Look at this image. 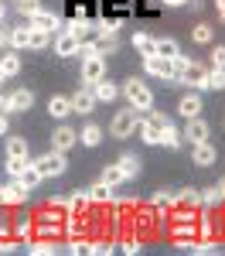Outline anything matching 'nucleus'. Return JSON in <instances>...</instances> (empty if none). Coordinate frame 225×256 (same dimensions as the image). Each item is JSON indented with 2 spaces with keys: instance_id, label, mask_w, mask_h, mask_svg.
<instances>
[{
  "instance_id": "7ed1b4c3",
  "label": "nucleus",
  "mask_w": 225,
  "mask_h": 256,
  "mask_svg": "<svg viewBox=\"0 0 225 256\" xmlns=\"http://www.w3.org/2000/svg\"><path fill=\"white\" fill-rule=\"evenodd\" d=\"M140 116H143V113H140V110H133V106H130V110H120V113L113 116V123H109V134H113L116 140L133 137V130H137Z\"/></svg>"
},
{
  "instance_id": "de8ad7c7",
  "label": "nucleus",
  "mask_w": 225,
  "mask_h": 256,
  "mask_svg": "<svg viewBox=\"0 0 225 256\" xmlns=\"http://www.w3.org/2000/svg\"><path fill=\"white\" fill-rule=\"evenodd\" d=\"M123 250H126L130 256H137V253H140V242H137V239H130V242H123Z\"/></svg>"
},
{
  "instance_id": "aec40b11",
  "label": "nucleus",
  "mask_w": 225,
  "mask_h": 256,
  "mask_svg": "<svg viewBox=\"0 0 225 256\" xmlns=\"http://www.w3.org/2000/svg\"><path fill=\"white\" fill-rule=\"evenodd\" d=\"M92 205V198H89V192H72L68 195V216H79L82 218V212Z\"/></svg>"
},
{
  "instance_id": "bf43d9fd",
  "label": "nucleus",
  "mask_w": 225,
  "mask_h": 256,
  "mask_svg": "<svg viewBox=\"0 0 225 256\" xmlns=\"http://www.w3.org/2000/svg\"><path fill=\"white\" fill-rule=\"evenodd\" d=\"M0 24H3V0H0Z\"/></svg>"
},
{
  "instance_id": "09e8293b",
  "label": "nucleus",
  "mask_w": 225,
  "mask_h": 256,
  "mask_svg": "<svg viewBox=\"0 0 225 256\" xmlns=\"http://www.w3.org/2000/svg\"><path fill=\"white\" fill-rule=\"evenodd\" d=\"M0 113H14V106H10V96H0Z\"/></svg>"
},
{
  "instance_id": "f3484780",
  "label": "nucleus",
  "mask_w": 225,
  "mask_h": 256,
  "mask_svg": "<svg viewBox=\"0 0 225 256\" xmlns=\"http://www.w3.org/2000/svg\"><path fill=\"white\" fill-rule=\"evenodd\" d=\"M48 113L55 120H65L68 113H72V96H51L48 99Z\"/></svg>"
},
{
  "instance_id": "5fc2aeb1",
  "label": "nucleus",
  "mask_w": 225,
  "mask_h": 256,
  "mask_svg": "<svg viewBox=\"0 0 225 256\" xmlns=\"http://www.w3.org/2000/svg\"><path fill=\"white\" fill-rule=\"evenodd\" d=\"M167 7H181V4H188V0H164Z\"/></svg>"
},
{
  "instance_id": "f03ea898",
  "label": "nucleus",
  "mask_w": 225,
  "mask_h": 256,
  "mask_svg": "<svg viewBox=\"0 0 225 256\" xmlns=\"http://www.w3.org/2000/svg\"><path fill=\"white\" fill-rule=\"evenodd\" d=\"M123 92H126V99H130V106H133V110H140V113L154 110V92H150V86H147V82H140V79H126Z\"/></svg>"
},
{
  "instance_id": "9b49d317",
  "label": "nucleus",
  "mask_w": 225,
  "mask_h": 256,
  "mask_svg": "<svg viewBox=\"0 0 225 256\" xmlns=\"http://www.w3.org/2000/svg\"><path fill=\"white\" fill-rule=\"evenodd\" d=\"M215 158H219V150H215L208 140H202V144H191V160H195L198 168H212V164H215Z\"/></svg>"
},
{
  "instance_id": "8fccbe9b",
  "label": "nucleus",
  "mask_w": 225,
  "mask_h": 256,
  "mask_svg": "<svg viewBox=\"0 0 225 256\" xmlns=\"http://www.w3.org/2000/svg\"><path fill=\"white\" fill-rule=\"evenodd\" d=\"M7 130H10V123H7V113H0V137H7Z\"/></svg>"
},
{
  "instance_id": "4d7b16f0",
  "label": "nucleus",
  "mask_w": 225,
  "mask_h": 256,
  "mask_svg": "<svg viewBox=\"0 0 225 256\" xmlns=\"http://www.w3.org/2000/svg\"><path fill=\"white\" fill-rule=\"evenodd\" d=\"M219 18H222V20H225V4H222V7H219Z\"/></svg>"
},
{
  "instance_id": "e433bc0d",
  "label": "nucleus",
  "mask_w": 225,
  "mask_h": 256,
  "mask_svg": "<svg viewBox=\"0 0 225 256\" xmlns=\"http://www.w3.org/2000/svg\"><path fill=\"white\" fill-rule=\"evenodd\" d=\"M208 89H225V68H208Z\"/></svg>"
},
{
  "instance_id": "603ef678",
  "label": "nucleus",
  "mask_w": 225,
  "mask_h": 256,
  "mask_svg": "<svg viewBox=\"0 0 225 256\" xmlns=\"http://www.w3.org/2000/svg\"><path fill=\"white\" fill-rule=\"evenodd\" d=\"M14 250H17V242H7V239L0 242V253H14Z\"/></svg>"
},
{
  "instance_id": "423d86ee",
  "label": "nucleus",
  "mask_w": 225,
  "mask_h": 256,
  "mask_svg": "<svg viewBox=\"0 0 225 256\" xmlns=\"http://www.w3.org/2000/svg\"><path fill=\"white\" fill-rule=\"evenodd\" d=\"M116 24H109V20H99V38H96V52L99 55H109V52H116L120 48V38H116Z\"/></svg>"
},
{
  "instance_id": "f704fd0d",
  "label": "nucleus",
  "mask_w": 225,
  "mask_h": 256,
  "mask_svg": "<svg viewBox=\"0 0 225 256\" xmlns=\"http://www.w3.org/2000/svg\"><path fill=\"white\" fill-rule=\"evenodd\" d=\"M202 205H205V208L222 205V192H219V184H215V188H205V192H202Z\"/></svg>"
},
{
  "instance_id": "3c124183",
  "label": "nucleus",
  "mask_w": 225,
  "mask_h": 256,
  "mask_svg": "<svg viewBox=\"0 0 225 256\" xmlns=\"http://www.w3.org/2000/svg\"><path fill=\"white\" fill-rule=\"evenodd\" d=\"M7 44H10V31H3V28H0V52H3Z\"/></svg>"
},
{
  "instance_id": "58836bf2",
  "label": "nucleus",
  "mask_w": 225,
  "mask_h": 256,
  "mask_svg": "<svg viewBox=\"0 0 225 256\" xmlns=\"http://www.w3.org/2000/svg\"><path fill=\"white\" fill-rule=\"evenodd\" d=\"M188 253L208 256V253H215V242H212V239H195V242H191V250H188Z\"/></svg>"
},
{
  "instance_id": "bb28decb",
  "label": "nucleus",
  "mask_w": 225,
  "mask_h": 256,
  "mask_svg": "<svg viewBox=\"0 0 225 256\" xmlns=\"http://www.w3.org/2000/svg\"><path fill=\"white\" fill-rule=\"evenodd\" d=\"M10 48L14 52L31 48V28H10Z\"/></svg>"
},
{
  "instance_id": "6ab92c4d",
  "label": "nucleus",
  "mask_w": 225,
  "mask_h": 256,
  "mask_svg": "<svg viewBox=\"0 0 225 256\" xmlns=\"http://www.w3.org/2000/svg\"><path fill=\"white\" fill-rule=\"evenodd\" d=\"M89 89H92V96L99 99V102H116V96H120V89H116V86H113V82H96V86H89Z\"/></svg>"
},
{
  "instance_id": "20e7f679",
  "label": "nucleus",
  "mask_w": 225,
  "mask_h": 256,
  "mask_svg": "<svg viewBox=\"0 0 225 256\" xmlns=\"http://www.w3.org/2000/svg\"><path fill=\"white\" fill-rule=\"evenodd\" d=\"M34 164H38V171L44 178H61L65 171H68V160H65V154H61V150H48V154H44V158H38Z\"/></svg>"
},
{
  "instance_id": "72a5a7b5",
  "label": "nucleus",
  "mask_w": 225,
  "mask_h": 256,
  "mask_svg": "<svg viewBox=\"0 0 225 256\" xmlns=\"http://www.w3.org/2000/svg\"><path fill=\"white\" fill-rule=\"evenodd\" d=\"M0 65H3V72H7V76H17V72H20V55H17V52H3Z\"/></svg>"
},
{
  "instance_id": "393cba45",
  "label": "nucleus",
  "mask_w": 225,
  "mask_h": 256,
  "mask_svg": "<svg viewBox=\"0 0 225 256\" xmlns=\"http://www.w3.org/2000/svg\"><path fill=\"white\" fill-rule=\"evenodd\" d=\"M89 198H92L96 205H109V202H113V188H109L106 181H96V184L89 188Z\"/></svg>"
},
{
  "instance_id": "7c9ffc66",
  "label": "nucleus",
  "mask_w": 225,
  "mask_h": 256,
  "mask_svg": "<svg viewBox=\"0 0 225 256\" xmlns=\"http://www.w3.org/2000/svg\"><path fill=\"white\" fill-rule=\"evenodd\" d=\"M7 158H27V140L24 137H7Z\"/></svg>"
},
{
  "instance_id": "cd10ccee",
  "label": "nucleus",
  "mask_w": 225,
  "mask_h": 256,
  "mask_svg": "<svg viewBox=\"0 0 225 256\" xmlns=\"http://www.w3.org/2000/svg\"><path fill=\"white\" fill-rule=\"evenodd\" d=\"M27 250H31V256H55L58 253V246L51 239H34V242H27Z\"/></svg>"
},
{
  "instance_id": "ea45409f",
  "label": "nucleus",
  "mask_w": 225,
  "mask_h": 256,
  "mask_svg": "<svg viewBox=\"0 0 225 256\" xmlns=\"http://www.w3.org/2000/svg\"><path fill=\"white\" fill-rule=\"evenodd\" d=\"M51 44V34L48 31H38V28H31V48H48Z\"/></svg>"
},
{
  "instance_id": "b1692460",
  "label": "nucleus",
  "mask_w": 225,
  "mask_h": 256,
  "mask_svg": "<svg viewBox=\"0 0 225 256\" xmlns=\"http://www.w3.org/2000/svg\"><path fill=\"white\" fill-rule=\"evenodd\" d=\"M181 144H184V137L167 123V126L161 130V147H167V150H181Z\"/></svg>"
},
{
  "instance_id": "79ce46f5",
  "label": "nucleus",
  "mask_w": 225,
  "mask_h": 256,
  "mask_svg": "<svg viewBox=\"0 0 225 256\" xmlns=\"http://www.w3.org/2000/svg\"><path fill=\"white\" fill-rule=\"evenodd\" d=\"M178 205H195V208H198V205H202V192H195V188H184V192H181V202H178Z\"/></svg>"
},
{
  "instance_id": "f8f14e48",
  "label": "nucleus",
  "mask_w": 225,
  "mask_h": 256,
  "mask_svg": "<svg viewBox=\"0 0 225 256\" xmlns=\"http://www.w3.org/2000/svg\"><path fill=\"white\" fill-rule=\"evenodd\" d=\"M24 198H27V188L20 184L17 178L0 188V205H24Z\"/></svg>"
},
{
  "instance_id": "052dcab7",
  "label": "nucleus",
  "mask_w": 225,
  "mask_h": 256,
  "mask_svg": "<svg viewBox=\"0 0 225 256\" xmlns=\"http://www.w3.org/2000/svg\"><path fill=\"white\" fill-rule=\"evenodd\" d=\"M0 188H3V184H0Z\"/></svg>"
},
{
  "instance_id": "412c9836",
  "label": "nucleus",
  "mask_w": 225,
  "mask_h": 256,
  "mask_svg": "<svg viewBox=\"0 0 225 256\" xmlns=\"http://www.w3.org/2000/svg\"><path fill=\"white\" fill-rule=\"evenodd\" d=\"M154 55H161V58H174V55H181V48H178V41H174V38H154Z\"/></svg>"
},
{
  "instance_id": "2f4dec72",
  "label": "nucleus",
  "mask_w": 225,
  "mask_h": 256,
  "mask_svg": "<svg viewBox=\"0 0 225 256\" xmlns=\"http://www.w3.org/2000/svg\"><path fill=\"white\" fill-rule=\"evenodd\" d=\"M133 48L147 58V55H154V38H150V34H143V31H137V34H133Z\"/></svg>"
},
{
  "instance_id": "4be33fe9",
  "label": "nucleus",
  "mask_w": 225,
  "mask_h": 256,
  "mask_svg": "<svg viewBox=\"0 0 225 256\" xmlns=\"http://www.w3.org/2000/svg\"><path fill=\"white\" fill-rule=\"evenodd\" d=\"M17 181L24 184V188H27V192H34V188H38L41 181H44V174L38 171V164H31V168H24V171L17 174Z\"/></svg>"
},
{
  "instance_id": "864d4df0",
  "label": "nucleus",
  "mask_w": 225,
  "mask_h": 256,
  "mask_svg": "<svg viewBox=\"0 0 225 256\" xmlns=\"http://www.w3.org/2000/svg\"><path fill=\"white\" fill-rule=\"evenodd\" d=\"M17 232L20 236H31V222H17Z\"/></svg>"
},
{
  "instance_id": "5701e85b",
  "label": "nucleus",
  "mask_w": 225,
  "mask_h": 256,
  "mask_svg": "<svg viewBox=\"0 0 225 256\" xmlns=\"http://www.w3.org/2000/svg\"><path fill=\"white\" fill-rule=\"evenodd\" d=\"M31 102H34V92H31V89H14V92H10V106H14V113L31 110Z\"/></svg>"
},
{
  "instance_id": "49530a36",
  "label": "nucleus",
  "mask_w": 225,
  "mask_h": 256,
  "mask_svg": "<svg viewBox=\"0 0 225 256\" xmlns=\"http://www.w3.org/2000/svg\"><path fill=\"white\" fill-rule=\"evenodd\" d=\"M92 55H99V52H96V41H82L79 44V58H92Z\"/></svg>"
},
{
  "instance_id": "f257e3e1",
  "label": "nucleus",
  "mask_w": 225,
  "mask_h": 256,
  "mask_svg": "<svg viewBox=\"0 0 225 256\" xmlns=\"http://www.w3.org/2000/svg\"><path fill=\"white\" fill-rule=\"evenodd\" d=\"M171 65H174V82H178V86H188V89H195V92H205V89H208V68H205V65L191 62L188 55H174Z\"/></svg>"
},
{
  "instance_id": "2eb2a0df",
  "label": "nucleus",
  "mask_w": 225,
  "mask_h": 256,
  "mask_svg": "<svg viewBox=\"0 0 225 256\" xmlns=\"http://www.w3.org/2000/svg\"><path fill=\"white\" fill-rule=\"evenodd\" d=\"M188 144H202V140H208V123H205L202 116H195V120H188V126H184V134H181Z\"/></svg>"
},
{
  "instance_id": "9d476101",
  "label": "nucleus",
  "mask_w": 225,
  "mask_h": 256,
  "mask_svg": "<svg viewBox=\"0 0 225 256\" xmlns=\"http://www.w3.org/2000/svg\"><path fill=\"white\" fill-rule=\"evenodd\" d=\"M31 28H38V31H48V34H58L61 31V20H58V14H51V10H34L31 14Z\"/></svg>"
},
{
  "instance_id": "4468645a",
  "label": "nucleus",
  "mask_w": 225,
  "mask_h": 256,
  "mask_svg": "<svg viewBox=\"0 0 225 256\" xmlns=\"http://www.w3.org/2000/svg\"><path fill=\"white\" fill-rule=\"evenodd\" d=\"M61 31H68V34H75L79 41H85L89 34H96V31H99V24H92V20H85V18L79 14L72 24H61Z\"/></svg>"
},
{
  "instance_id": "473e14b6",
  "label": "nucleus",
  "mask_w": 225,
  "mask_h": 256,
  "mask_svg": "<svg viewBox=\"0 0 225 256\" xmlns=\"http://www.w3.org/2000/svg\"><path fill=\"white\" fill-rule=\"evenodd\" d=\"M181 202V192H157L154 195V208H171Z\"/></svg>"
},
{
  "instance_id": "c9c22d12",
  "label": "nucleus",
  "mask_w": 225,
  "mask_h": 256,
  "mask_svg": "<svg viewBox=\"0 0 225 256\" xmlns=\"http://www.w3.org/2000/svg\"><path fill=\"white\" fill-rule=\"evenodd\" d=\"M3 168H7V174H10V178H17L24 168H31V160H27V158H7Z\"/></svg>"
},
{
  "instance_id": "c03bdc74",
  "label": "nucleus",
  "mask_w": 225,
  "mask_h": 256,
  "mask_svg": "<svg viewBox=\"0 0 225 256\" xmlns=\"http://www.w3.org/2000/svg\"><path fill=\"white\" fill-rule=\"evenodd\" d=\"M212 68H225V44L212 48Z\"/></svg>"
},
{
  "instance_id": "ddd939ff",
  "label": "nucleus",
  "mask_w": 225,
  "mask_h": 256,
  "mask_svg": "<svg viewBox=\"0 0 225 256\" xmlns=\"http://www.w3.org/2000/svg\"><path fill=\"white\" fill-rule=\"evenodd\" d=\"M96 102H99V99L92 96V89L85 86V89H79V92L72 96V113H82V116H89V113L96 110Z\"/></svg>"
},
{
  "instance_id": "6e6552de",
  "label": "nucleus",
  "mask_w": 225,
  "mask_h": 256,
  "mask_svg": "<svg viewBox=\"0 0 225 256\" xmlns=\"http://www.w3.org/2000/svg\"><path fill=\"white\" fill-rule=\"evenodd\" d=\"M79 144V130H72V126H65V123H58L55 126V134H51V150H68V147H75Z\"/></svg>"
},
{
  "instance_id": "a18cd8bd",
  "label": "nucleus",
  "mask_w": 225,
  "mask_h": 256,
  "mask_svg": "<svg viewBox=\"0 0 225 256\" xmlns=\"http://www.w3.org/2000/svg\"><path fill=\"white\" fill-rule=\"evenodd\" d=\"M89 253H96V256H109V253H113V242H89Z\"/></svg>"
},
{
  "instance_id": "1a4fd4ad",
  "label": "nucleus",
  "mask_w": 225,
  "mask_h": 256,
  "mask_svg": "<svg viewBox=\"0 0 225 256\" xmlns=\"http://www.w3.org/2000/svg\"><path fill=\"white\" fill-rule=\"evenodd\" d=\"M79 44H82V41L75 38V34H68V31H58V34H55V41H51V48H55V55H58V58L79 55Z\"/></svg>"
},
{
  "instance_id": "0eeeda50",
  "label": "nucleus",
  "mask_w": 225,
  "mask_h": 256,
  "mask_svg": "<svg viewBox=\"0 0 225 256\" xmlns=\"http://www.w3.org/2000/svg\"><path fill=\"white\" fill-rule=\"evenodd\" d=\"M106 79V62L102 55H92V58H82V82L85 86H96V82Z\"/></svg>"
},
{
  "instance_id": "6e6d98bb",
  "label": "nucleus",
  "mask_w": 225,
  "mask_h": 256,
  "mask_svg": "<svg viewBox=\"0 0 225 256\" xmlns=\"http://www.w3.org/2000/svg\"><path fill=\"white\" fill-rule=\"evenodd\" d=\"M219 192H222V202H225V178L219 181Z\"/></svg>"
},
{
  "instance_id": "39448f33",
  "label": "nucleus",
  "mask_w": 225,
  "mask_h": 256,
  "mask_svg": "<svg viewBox=\"0 0 225 256\" xmlns=\"http://www.w3.org/2000/svg\"><path fill=\"white\" fill-rule=\"evenodd\" d=\"M143 72H147L150 79L174 82V65H171V58H161V55H147V58H143Z\"/></svg>"
},
{
  "instance_id": "a211bd4d",
  "label": "nucleus",
  "mask_w": 225,
  "mask_h": 256,
  "mask_svg": "<svg viewBox=\"0 0 225 256\" xmlns=\"http://www.w3.org/2000/svg\"><path fill=\"white\" fill-rule=\"evenodd\" d=\"M79 144H85V147H99L102 144V126L99 123H85L79 130Z\"/></svg>"
},
{
  "instance_id": "4c0bfd02",
  "label": "nucleus",
  "mask_w": 225,
  "mask_h": 256,
  "mask_svg": "<svg viewBox=\"0 0 225 256\" xmlns=\"http://www.w3.org/2000/svg\"><path fill=\"white\" fill-rule=\"evenodd\" d=\"M143 123H147V126H150V130H157V134H161L164 126H167V123H171V120L164 116V113H147V116H143Z\"/></svg>"
},
{
  "instance_id": "dca6fc26",
  "label": "nucleus",
  "mask_w": 225,
  "mask_h": 256,
  "mask_svg": "<svg viewBox=\"0 0 225 256\" xmlns=\"http://www.w3.org/2000/svg\"><path fill=\"white\" fill-rule=\"evenodd\" d=\"M202 96H198V92H188V96L181 99V102H178V113H181L184 120H195V116H202Z\"/></svg>"
},
{
  "instance_id": "a19ab883",
  "label": "nucleus",
  "mask_w": 225,
  "mask_h": 256,
  "mask_svg": "<svg viewBox=\"0 0 225 256\" xmlns=\"http://www.w3.org/2000/svg\"><path fill=\"white\" fill-rule=\"evenodd\" d=\"M171 236H174V239H195V226L181 218V226H174V229H171Z\"/></svg>"
},
{
  "instance_id": "13d9d810",
  "label": "nucleus",
  "mask_w": 225,
  "mask_h": 256,
  "mask_svg": "<svg viewBox=\"0 0 225 256\" xmlns=\"http://www.w3.org/2000/svg\"><path fill=\"white\" fill-rule=\"evenodd\" d=\"M3 79H7V72H3V65H0V82H3Z\"/></svg>"
},
{
  "instance_id": "c756f323",
  "label": "nucleus",
  "mask_w": 225,
  "mask_h": 256,
  "mask_svg": "<svg viewBox=\"0 0 225 256\" xmlns=\"http://www.w3.org/2000/svg\"><path fill=\"white\" fill-rule=\"evenodd\" d=\"M99 181H106L109 188H116V184H123V181H126V174H123V168H120V164H109V168L102 171Z\"/></svg>"
},
{
  "instance_id": "37998d69",
  "label": "nucleus",
  "mask_w": 225,
  "mask_h": 256,
  "mask_svg": "<svg viewBox=\"0 0 225 256\" xmlns=\"http://www.w3.org/2000/svg\"><path fill=\"white\" fill-rule=\"evenodd\" d=\"M14 7H17V10H20V14H24V18H31L34 10H41V0H17Z\"/></svg>"
},
{
  "instance_id": "a878e982",
  "label": "nucleus",
  "mask_w": 225,
  "mask_h": 256,
  "mask_svg": "<svg viewBox=\"0 0 225 256\" xmlns=\"http://www.w3.org/2000/svg\"><path fill=\"white\" fill-rule=\"evenodd\" d=\"M116 164L123 168V174H126V181H133V178L140 174V158H137V154H123V158L116 160Z\"/></svg>"
},
{
  "instance_id": "c85d7f7f",
  "label": "nucleus",
  "mask_w": 225,
  "mask_h": 256,
  "mask_svg": "<svg viewBox=\"0 0 225 256\" xmlns=\"http://www.w3.org/2000/svg\"><path fill=\"white\" fill-rule=\"evenodd\" d=\"M191 41H195V44H212V41H215L212 24H195V28H191Z\"/></svg>"
}]
</instances>
